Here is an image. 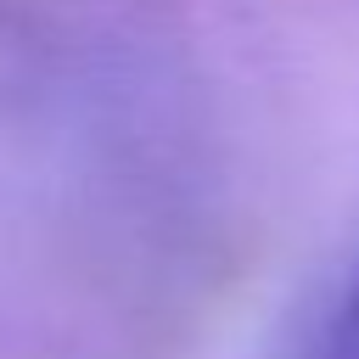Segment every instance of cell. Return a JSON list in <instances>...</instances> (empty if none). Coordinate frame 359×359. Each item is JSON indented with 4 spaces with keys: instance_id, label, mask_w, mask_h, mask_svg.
Wrapping results in <instances>:
<instances>
[{
    "instance_id": "1",
    "label": "cell",
    "mask_w": 359,
    "mask_h": 359,
    "mask_svg": "<svg viewBox=\"0 0 359 359\" xmlns=\"http://www.w3.org/2000/svg\"><path fill=\"white\" fill-rule=\"evenodd\" d=\"M303 359H359V280L348 286V297L337 303V314L320 325V337L309 342Z\"/></svg>"
}]
</instances>
